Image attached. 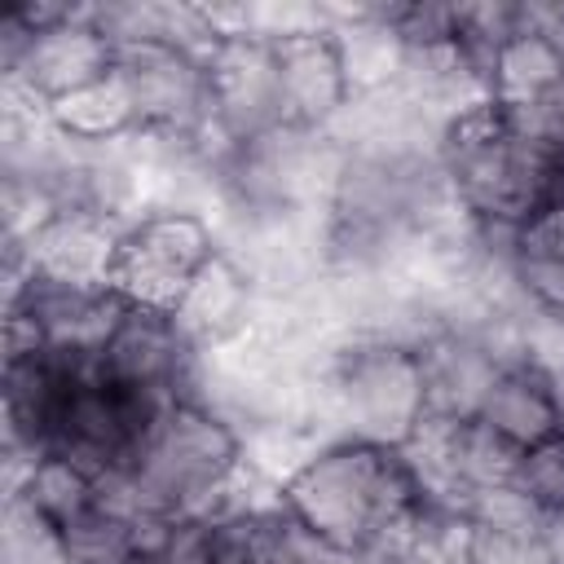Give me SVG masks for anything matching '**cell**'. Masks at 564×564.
Segmentation results:
<instances>
[{
  "instance_id": "cell-8",
  "label": "cell",
  "mask_w": 564,
  "mask_h": 564,
  "mask_svg": "<svg viewBox=\"0 0 564 564\" xmlns=\"http://www.w3.org/2000/svg\"><path fill=\"white\" fill-rule=\"evenodd\" d=\"M97 370L123 388H141L154 397H189L198 375V352L163 308H145L123 300L93 352Z\"/></svg>"
},
{
  "instance_id": "cell-10",
  "label": "cell",
  "mask_w": 564,
  "mask_h": 564,
  "mask_svg": "<svg viewBox=\"0 0 564 564\" xmlns=\"http://www.w3.org/2000/svg\"><path fill=\"white\" fill-rule=\"evenodd\" d=\"M207 93H212V128L229 141H256L282 123L278 79H273V53L260 35H229L207 57Z\"/></svg>"
},
{
  "instance_id": "cell-22",
  "label": "cell",
  "mask_w": 564,
  "mask_h": 564,
  "mask_svg": "<svg viewBox=\"0 0 564 564\" xmlns=\"http://www.w3.org/2000/svg\"><path fill=\"white\" fill-rule=\"evenodd\" d=\"M542 538H546V555L551 564H564V507L542 516Z\"/></svg>"
},
{
  "instance_id": "cell-4",
  "label": "cell",
  "mask_w": 564,
  "mask_h": 564,
  "mask_svg": "<svg viewBox=\"0 0 564 564\" xmlns=\"http://www.w3.org/2000/svg\"><path fill=\"white\" fill-rule=\"evenodd\" d=\"M551 145L538 141L516 115L476 101L436 137V163L458 216L485 229L520 225L551 185Z\"/></svg>"
},
{
  "instance_id": "cell-9",
  "label": "cell",
  "mask_w": 564,
  "mask_h": 564,
  "mask_svg": "<svg viewBox=\"0 0 564 564\" xmlns=\"http://www.w3.org/2000/svg\"><path fill=\"white\" fill-rule=\"evenodd\" d=\"M269 53H273L282 123L300 132H330L352 106V84L335 31L317 22L269 40Z\"/></svg>"
},
{
  "instance_id": "cell-23",
  "label": "cell",
  "mask_w": 564,
  "mask_h": 564,
  "mask_svg": "<svg viewBox=\"0 0 564 564\" xmlns=\"http://www.w3.org/2000/svg\"><path fill=\"white\" fill-rule=\"evenodd\" d=\"M132 564H159V560H154V555H137Z\"/></svg>"
},
{
  "instance_id": "cell-3",
  "label": "cell",
  "mask_w": 564,
  "mask_h": 564,
  "mask_svg": "<svg viewBox=\"0 0 564 564\" xmlns=\"http://www.w3.org/2000/svg\"><path fill=\"white\" fill-rule=\"evenodd\" d=\"M242 476H247L242 427L194 397H176L145 436L132 467L97 480H101V502L132 511L141 520H167V516L220 507L225 498L238 494Z\"/></svg>"
},
{
  "instance_id": "cell-5",
  "label": "cell",
  "mask_w": 564,
  "mask_h": 564,
  "mask_svg": "<svg viewBox=\"0 0 564 564\" xmlns=\"http://www.w3.org/2000/svg\"><path fill=\"white\" fill-rule=\"evenodd\" d=\"M119 48L93 22V4H70V13L53 26L22 31L0 13V70H4V106H22L44 115L48 106L101 84L115 75Z\"/></svg>"
},
{
  "instance_id": "cell-17",
  "label": "cell",
  "mask_w": 564,
  "mask_h": 564,
  "mask_svg": "<svg viewBox=\"0 0 564 564\" xmlns=\"http://www.w3.org/2000/svg\"><path fill=\"white\" fill-rule=\"evenodd\" d=\"M247 489L251 476L238 489V564H352L330 551L308 524H300L273 489Z\"/></svg>"
},
{
  "instance_id": "cell-15",
  "label": "cell",
  "mask_w": 564,
  "mask_h": 564,
  "mask_svg": "<svg viewBox=\"0 0 564 564\" xmlns=\"http://www.w3.org/2000/svg\"><path fill=\"white\" fill-rule=\"evenodd\" d=\"M458 511L467 520L463 564H551L546 538H542L546 511L516 485L480 489L463 498Z\"/></svg>"
},
{
  "instance_id": "cell-1",
  "label": "cell",
  "mask_w": 564,
  "mask_h": 564,
  "mask_svg": "<svg viewBox=\"0 0 564 564\" xmlns=\"http://www.w3.org/2000/svg\"><path fill=\"white\" fill-rule=\"evenodd\" d=\"M432 414L414 339L357 326L317 344L304 370V419L322 441L410 449Z\"/></svg>"
},
{
  "instance_id": "cell-13",
  "label": "cell",
  "mask_w": 564,
  "mask_h": 564,
  "mask_svg": "<svg viewBox=\"0 0 564 564\" xmlns=\"http://www.w3.org/2000/svg\"><path fill=\"white\" fill-rule=\"evenodd\" d=\"M476 419L485 427H494L507 445L529 454V449L564 436V392L533 357L520 352L498 370Z\"/></svg>"
},
{
  "instance_id": "cell-12",
  "label": "cell",
  "mask_w": 564,
  "mask_h": 564,
  "mask_svg": "<svg viewBox=\"0 0 564 564\" xmlns=\"http://www.w3.org/2000/svg\"><path fill=\"white\" fill-rule=\"evenodd\" d=\"M128 220L84 207V203H62L26 242H4L22 247L26 269L53 282H75V286H110V264L119 251V234Z\"/></svg>"
},
{
  "instance_id": "cell-11",
  "label": "cell",
  "mask_w": 564,
  "mask_h": 564,
  "mask_svg": "<svg viewBox=\"0 0 564 564\" xmlns=\"http://www.w3.org/2000/svg\"><path fill=\"white\" fill-rule=\"evenodd\" d=\"M260 313H264L260 278L229 247H220L203 264V273L189 282V291L176 300L172 322L181 326V335L198 357H212L247 339L260 326Z\"/></svg>"
},
{
  "instance_id": "cell-19",
  "label": "cell",
  "mask_w": 564,
  "mask_h": 564,
  "mask_svg": "<svg viewBox=\"0 0 564 564\" xmlns=\"http://www.w3.org/2000/svg\"><path fill=\"white\" fill-rule=\"evenodd\" d=\"M48 128L75 145H115V141H128L137 137V119H132V101L119 84V75L57 101L44 110Z\"/></svg>"
},
{
  "instance_id": "cell-18",
  "label": "cell",
  "mask_w": 564,
  "mask_h": 564,
  "mask_svg": "<svg viewBox=\"0 0 564 564\" xmlns=\"http://www.w3.org/2000/svg\"><path fill=\"white\" fill-rule=\"evenodd\" d=\"M9 494H18L31 511H40L53 529H70L75 520H84L97 502H101V480L75 463L70 454H57V449H44L35 454L13 480H9Z\"/></svg>"
},
{
  "instance_id": "cell-14",
  "label": "cell",
  "mask_w": 564,
  "mask_h": 564,
  "mask_svg": "<svg viewBox=\"0 0 564 564\" xmlns=\"http://www.w3.org/2000/svg\"><path fill=\"white\" fill-rule=\"evenodd\" d=\"M507 282L529 317L564 322V198H542L507 229Z\"/></svg>"
},
{
  "instance_id": "cell-7",
  "label": "cell",
  "mask_w": 564,
  "mask_h": 564,
  "mask_svg": "<svg viewBox=\"0 0 564 564\" xmlns=\"http://www.w3.org/2000/svg\"><path fill=\"white\" fill-rule=\"evenodd\" d=\"M115 75L132 101L137 137L154 145H203L212 137V93L198 53L176 44H128Z\"/></svg>"
},
{
  "instance_id": "cell-21",
  "label": "cell",
  "mask_w": 564,
  "mask_h": 564,
  "mask_svg": "<svg viewBox=\"0 0 564 564\" xmlns=\"http://www.w3.org/2000/svg\"><path fill=\"white\" fill-rule=\"evenodd\" d=\"M538 141H546L551 150H560L564 145V84L555 88V97L542 106V110H533V115H516Z\"/></svg>"
},
{
  "instance_id": "cell-2",
  "label": "cell",
  "mask_w": 564,
  "mask_h": 564,
  "mask_svg": "<svg viewBox=\"0 0 564 564\" xmlns=\"http://www.w3.org/2000/svg\"><path fill=\"white\" fill-rule=\"evenodd\" d=\"M273 494L352 564L383 560L414 511L432 502L405 449L366 441H322Z\"/></svg>"
},
{
  "instance_id": "cell-16",
  "label": "cell",
  "mask_w": 564,
  "mask_h": 564,
  "mask_svg": "<svg viewBox=\"0 0 564 564\" xmlns=\"http://www.w3.org/2000/svg\"><path fill=\"white\" fill-rule=\"evenodd\" d=\"M560 84H564V48L538 26H529V18L511 40H502V48L485 66V97L507 115L542 110Z\"/></svg>"
},
{
  "instance_id": "cell-6",
  "label": "cell",
  "mask_w": 564,
  "mask_h": 564,
  "mask_svg": "<svg viewBox=\"0 0 564 564\" xmlns=\"http://www.w3.org/2000/svg\"><path fill=\"white\" fill-rule=\"evenodd\" d=\"M220 247H225L220 225L203 207L150 203L119 234V251H115V264H110V286L132 304L172 313L176 300L189 291V282L203 273V264Z\"/></svg>"
},
{
  "instance_id": "cell-20",
  "label": "cell",
  "mask_w": 564,
  "mask_h": 564,
  "mask_svg": "<svg viewBox=\"0 0 564 564\" xmlns=\"http://www.w3.org/2000/svg\"><path fill=\"white\" fill-rule=\"evenodd\" d=\"M0 564H70L62 529H53L40 511H31L18 494H4V533Z\"/></svg>"
}]
</instances>
